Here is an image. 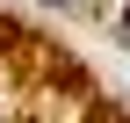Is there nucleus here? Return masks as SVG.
I'll return each mask as SVG.
<instances>
[{"instance_id": "1", "label": "nucleus", "mask_w": 130, "mask_h": 123, "mask_svg": "<svg viewBox=\"0 0 130 123\" xmlns=\"http://www.w3.org/2000/svg\"><path fill=\"white\" fill-rule=\"evenodd\" d=\"M123 51H130V0H123Z\"/></svg>"}]
</instances>
